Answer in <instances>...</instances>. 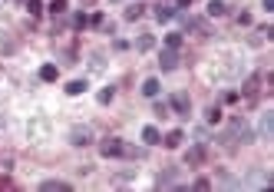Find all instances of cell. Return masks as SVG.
Instances as JSON below:
<instances>
[{"instance_id":"obj_1","label":"cell","mask_w":274,"mask_h":192,"mask_svg":"<svg viewBox=\"0 0 274 192\" xmlns=\"http://www.w3.org/2000/svg\"><path fill=\"white\" fill-rule=\"evenodd\" d=\"M99 153L106 156V159H112V156H126V143H122V139H116V136H109V139H103V143H99Z\"/></svg>"},{"instance_id":"obj_2","label":"cell","mask_w":274,"mask_h":192,"mask_svg":"<svg viewBox=\"0 0 274 192\" xmlns=\"http://www.w3.org/2000/svg\"><path fill=\"white\" fill-rule=\"evenodd\" d=\"M261 83H264V77H261V73H251V77L244 80V90H241V96H244L248 103H255L258 93H261Z\"/></svg>"},{"instance_id":"obj_3","label":"cell","mask_w":274,"mask_h":192,"mask_svg":"<svg viewBox=\"0 0 274 192\" xmlns=\"http://www.w3.org/2000/svg\"><path fill=\"white\" fill-rule=\"evenodd\" d=\"M172 110H175L179 116L192 113V99H188V93H172Z\"/></svg>"},{"instance_id":"obj_4","label":"cell","mask_w":274,"mask_h":192,"mask_svg":"<svg viewBox=\"0 0 274 192\" xmlns=\"http://www.w3.org/2000/svg\"><path fill=\"white\" fill-rule=\"evenodd\" d=\"M70 143H73V146H90L92 143V129L90 126H76L73 133H70Z\"/></svg>"},{"instance_id":"obj_5","label":"cell","mask_w":274,"mask_h":192,"mask_svg":"<svg viewBox=\"0 0 274 192\" xmlns=\"http://www.w3.org/2000/svg\"><path fill=\"white\" fill-rule=\"evenodd\" d=\"M159 66H162V70H175V66H179V53H175L172 47H165L162 57H159Z\"/></svg>"},{"instance_id":"obj_6","label":"cell","mask_w":274,"mask_h":192,"mask_svg":"<svg viewBox=\"0 0 274 192\" xmlns=\"http://www.w3.org/2000/svg\"><path fill=\"white\" fill-rule=\"evenodd\" d=\"M185 162H188V166H201V162H205V146H192V149H188V153H185Z\"/></svg>"},{"instance_id":"obj_7","label":"cell","mask_w":274,"mask_h":192,"mask_svg":"<svg viewBox=\"0 0 274 192\" xmlns=\"http://www.w3.org/2000/svg\"><path fill=\"white\" fill-rule=\"evenodd\" d=\"M142 143H146V146H159V143H162V133H159L155 126H142Z\"/></svg>"},{"instance_id":"obj_8","label":"cell","mask_w":274,"mask_h":192,"mask_svg":"<svg viewBox=\"0 0 274 192\" xmlns=\"http://www.w3.org/2000/svg\"><path fill=\"white\" fill-rule=\"evenodd\" d=\"M182 139H185L182 129H172V133L162 139V146H165V149H179V146H182Z\"/></svg>"},{"instance_id":"obj_9","label":"cell","mask_w":274,"mask_h":192,"mask_svg":"<svg viewBox=\"0 0 274 192\" xmlns=\"http://www.w3.org/2000/svg\"><path fill=\"white\" fill-rule=\"evenodd\" d=\"M175 173H179V169H172V166H168L165 173H159V179H155V189H165V186H175Z\"/></svg>"},{"instance_id":"obj_10","label":"cell","mask_w":274,"mask_h":192,"mask_svg":"<svg viewBox=\"0 0 274 192\" xmlns=\"http://www.w3.org/2000/svg\"><path fill=\"white\" fill-rule=\"evenodd\" d=\"M40 189L43 192H70V182H63V179H46Z\"/></svg>"},{"instance_id":"obj_11","label":"cell","mask_w":274,"mask_h":192,"mask_svg":"<svg viewBox=\"0 0 274 192\" xmlns=\"http://www.w3.org/2000/svg\"><path fill=\"white\" fill-rule=\"evenodd\" d=\"M56 77H60V66H56V63H46V66H40V80H43V83H53Z\"/></svg>"},{"instance_id":"obj_12","label":"cell","mask_w":274,"mask_h":192,"mask_svg":"<svg viewBox=\"0 0 274 192\" xmlns=\"http://www.w3.org/2000/svg\"><path fill=\"white\" fill-rule=\"evenodd\" d=\"M175 14H179L175 7H165V3H159V7H155V20H159V23H168Z\"/></svg>"},{"instance_id":"obj_13","label":"cell","mask_w":274,"mask_h":192,"mask_svg":"<svg viewBox=\"0 0 274 192\" xmlns=\"http://www.w3.org/2000/svg\"><path fill=\"white\" fill-rule=\"evenodd\" d=\"M271 133H274V113H264L261 116V136L271 139Z\"/></svg>"},{"instance_id":"obj_14","label":"cell","mask_w":274,"mask_h":192,"mask_svg":"<svg viewBox=\"0 0 274 192\" xmlns=\"http://www.w3.org/2000/svg\"><path fill=\"white\" fill-rule=\"evenodd\" d=\"M152 47H155V37H152V33H139V40H136V50H142V53H146V50H152Z\"/></svg>"},{"instance_id":"obj_15","label":"cell","mask_w":274,"mask_h":192,"mask_svg":"<svg viewBox=\"0 0 274 192\" xmlns=\"http://www.w3.org/2000/svg\"><path fill=\"white\" fill-rule=\"evenodd\" d=\"M225 14H228L225 0H212V3H208V17H225Z\"/></svg>"},{"instance_id":"obj_16","label":"cell","mask_w":274,"mask_h":192,"mask_svg":"<svg viewBox=\"0 0 274 192\" xmlns=\"http://www.w3.org/2000/svg\"><path fill=\"white\" fill-rule=\"evenodd\" d=\"M142 14H146V7H142V3H132V7H126V20H139Z\"/></svg>"},{"instance_id":"obj_17","label":"cell","mask_w":274,"mask_h":192,"mask_svg":"<svg viewBox=\"0 0 274 192\" xmlns=\"http://www.w3.org/2000/svg\"><path fill=\"white\" fill-rule=\"evenodd\" d=\"M83 90H86V80H73V83H66V93H70V96H79Z\"/></svg>"},{"instance_id":"obj_18","label":"cell","mask_w":274,"mask_h":192,"mask_svg":"<svg viewBox=\"0 0 274 192\" xmlns=\"http://www.w3.org/2000/svg\"><path fill=\"white\" fill-rule=\"evenodd\" d=\"M142 93H146V96H155V93H159V80L149 77L146 83H142Z\"/></svg>"},{"instance_id":"obj_19","label":"cell","mask_w":274,"mask_h":192,"mask_svg":"<svg viewBox=\"0 0 274 192\" xmlns=\"http://www.w3.org/2000/svg\"><path fill=\"white\" fill-rule=\"evenodd\" d=\"M112 96H116V86H106V90H99V103L106 106V103H112Z\"/></svg>"},{"instance_id":"obj_20","label":"cell","mask_w":274,"mask_h":192,"mask_svg":"<svg viewBox=\"0 0 274 192\" xmlns=\"http://www.w3.org/2000/svg\"><path fill=\"white\" fill-rule=\"evenodd\" d=\"M66 10H70V7H66V0H53V3H50V14H56V17H60V14H66Z\"/></svg>"},{"instance_id":"obj_21","label":"cell","mask_w":274,"mask_h":192,"mask_svg":"<svg viewBox=\"0 0 274 192\" xmlns=\"http://www.w3.org/2000/svg\"><path fill=\"white\" fill-rule=\"evenodd\" d=\"M165 47L179 50V47H182V33H168V37H165Z\"/></svg>"},{"instance_id":"obj_22","label":"cell","mask_w":274,"mask_h":192,"mask_svg":"<svg viewBox=\"0 0 274 192\" xmlns=\"http://www.w3.org/2000/svg\"><path fill=\"white\" fill-rule=\"evenodd\" d=\"M27 10H30V17H40L43 14V3L40 0H27Z\"/></svg>"},{"instance_id":"obj_23","label":"cell","mask_w":274,"mask_h":192,"mask_svg":"<svg viewBox=\"0 0 274 192\" xmlns=\"http://www.w3.org/2000/svg\"><path fill=\"white\" fill-rule=\"evenodd\" d=\"M192 189H201V192L212 189V179H195V186H192Z\"/></svg>"},{"instance_id":"obj_24","label":"cell","mask_w":274,"mask_h":192,"mask_svg":"<svg viewBox=\"0 0 274 192\" xmlns=\"http://www.w3.org/2000/svg\"><path fill=\"white\" fill-rule=\"evenodd\" d=\"M218 119H221V110L218 106H212V110H208V123H218Z\"/></svg>"},{"instance_id":"obj_25","label":"cell","mask_w":274,"mask_h":192,"mask_svg":"<svg viewBox=\"0 0 274 192\" xmlns=\"http://www.w3.org/2000/svg\"><path fill=\"white\" fill-rule=\"evenodd\" d=\"M3 189H14V179H10V176H0V192Z\"/></svg>"},{"instance_id":"obj_26","label":"cell","mask_w":274,"mask_h":192,"mask_svg":"<svg viewBox=\"0 0 274 192\" xmlns=\"http://www.w3.org/2000/svg\"><path fill=\"white\" fill-rule=\"evenodd\" d=\"M188 3H192V0H179V7H188Z\"/></svg>"},{"instance_id":"obj_27","label":"cell","mask_w":274,"mask_h":192,"mask_svg":"<svg viewBox=\"0 0 274 192\" xmlns=\"http://www.w3.org/2000/svg\"><path fill=\"white\" fill-rule=\"evenodd\" d=\"M112 3H116V0H112Z\"/></svg>"}]
</instances>
